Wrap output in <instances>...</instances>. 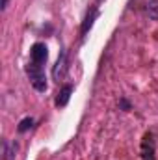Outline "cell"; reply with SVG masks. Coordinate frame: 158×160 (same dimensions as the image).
I'll return each instance as SVG.
<instances>
[{
	"label": "cell",
	"mask_w": 158,
	"mask_h": 160,
	"mask_svg": "<svg viewBox=\"0 0 158 160\" xmlns=\"http://www.w3.org/2000/svg\"><path fill=\"white\" fill-rule=\"evenodd\" d=\"M71 93H73V86H71V84H65V86L60 89L58 97H56V106H58V108L65 106V104L69 102V99H71Z\"/></svg>",
	"instance_id": "4"
},
{
	"label": "cell",
	"mask_w": 158,
	"mask_h": 160,
	"mask_svg": "<svg viewBox=\"0 0 158 160\" xmlns=\"http://www.w3.org/2000/svg\"><path fill=\"white\" fill-rule=\"evenodd\" d=\"M99 13H97V9H93L91 13H87V17H86V21H84V24H82V28H80V34L82 36H86V32L93 26V21H95V17H97Z\"/></svg>",
	"instance_id": "5"
},
{
	"label": "cell",
	"mask_w": 158,
	"mask_h": 160,
	"mask_svg": "<svg viewBox=\"0 0 158 160\" xmlns=\"http://www.w3.org/2000/svg\"><path fill=\"white\" fill-rule=\"evenodd\" d=\"M147 15L151 19L158 21V0H149V4H147Z\"/></svg>",
	"instance_id": "6"
},
{
	"label": "cell",
	"mask_w": 158,
	"mask_h": 160,
	"mask_svg": "<svg viewBox=\"0 0 158 160\" xmlns=\"http://www.w3.org/2000/svg\"><path fill=\"white\" fill-rule=\"evenodd\" d=\"M141 153H143V160H155V142H153L151 134L145 136L143 145H141Z\"/></svg>",
	"instance_id": "3"
},
{
	"label": "cell",
	"mask_w": 158,
	"mask_h": 160,
	"mask_svg": "<svg viewBox=\"0 0 158 160\" xmlns=\"http://www.w3.org/2000/svg\"><path fill=\"white\" fill-rule=\"evenodd\" d=\"M30 56H32V62L37 63V65H43L48 58V52H47V45L45 43H34L32 48H30Z\"/></svg>",
	"instance_id": "2"
},
{
	"label": "cell",
	"mask_w": 158,
	"mask_h": 160,
	"mask_svg": "<svg viewBox=\"0 0 158 160\" xmlns=\"http://www.w3.org/2000/svg\"><path fill=\"white\" fill-rule=\"evenodd\" d=\"M121 106H123L125 110H128V108H130V104H128V101H125V99L121 101Z\"/></svg>",
	"instance_id": "9"
},
{
	"label": "cell",
	"mask_w": 158,
	"mask_h": 160,
	"mask_svg": "<svg viewBox=\"0 0 158 160\" xmlns=\"http://www.w3.org/2000/svg\"><path fill=\"white\" fill-rule=\"evenodd\" d=\"M26 75L32 80V86L37 89V91H47V78H45V71L43 67L37 63H28L26 65Z\"/></svg>",
	"instance_id": "1"
},
{
	"label": "cell",
	"mask_w": 158,
	"mask_h": 160,
	"mask_svg": "<svg viewBox=\"0 0 158 160\" xmlns=\"http://www.w3.org/2000/svg\"><path fill=\"white\" fill-rule=\"evenodd\" d=\"M7 2H9V0H2V9H6V6H7Z\"/></svg>",
	"instance_id": "10"
},
{
	"label": "cell",
	"mask_w": 158,
	"mask_h": 160,
	"mask_svg": "<svg viewBox=\"0 0 158 160\" xmlns=\"http://www.w3.org/2000/svg\"><path fill=\"white\" fill-rule=\"evenodd\" d=\"M32 125H34V119H32V118H24V119L19 123L17 130H19V132H26V130H28V128H30Z\"/></svg>",
	"instance_id": "7"
},
{
	"label": "cell",
	"mask_w": 158,
	"mask_h": 160,
	"mask_svg": "<svg viewBox=\"0 0 158 160\" xmlns=\"http://www.w3.org/2000/svg\"><path fill=\"white\" fill-rule=\"evenodd\" d=\"M63 62H65V52H62V56L58 58V62H56V67H54V77L58 78V75H60V69L63 67Z\"/></svg>",
	"instance_id": "8"
}]
</instances>
